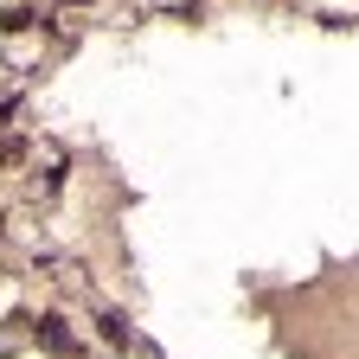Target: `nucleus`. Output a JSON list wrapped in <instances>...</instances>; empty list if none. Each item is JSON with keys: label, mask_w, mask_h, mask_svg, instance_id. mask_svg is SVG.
<instances>
[{"label": "nucleus", "mask_w": 359, "mask_h": 359, "mask_svg": "<svg viewBox=\"0 0 359 359\" xmlns=\"http://www.w3.org/2000/svg\"><path fill=\"white\" fill-rule=\"evenodd\" d=\"M45 346H52V353H71V334H65V321H45Z\"/></svg>", "instance_id": "f257e3e1"}]
</instances>
